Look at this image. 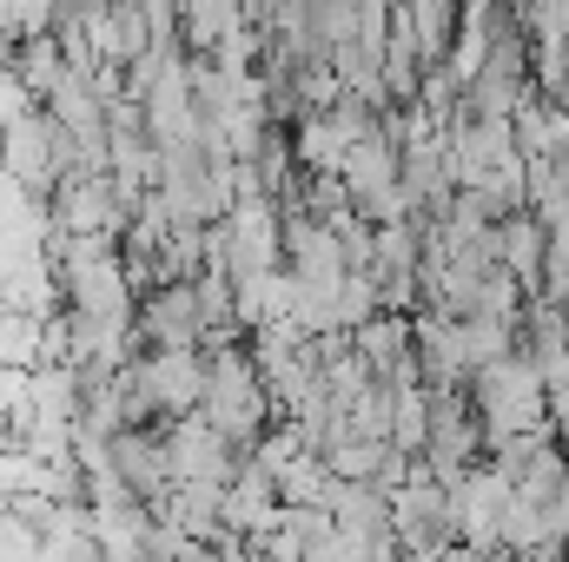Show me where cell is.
Segmentation results:
<instances>
[{"mask_svg":"<svg viewBox=\"0 0 569 562\" xmlns=\"http://www.w3.org/2000/svg\"><path fill=\"white\" fill-rule=\"evenodd\" d=\"M140 351H206V311L192 284H159L140 298Z\"/></svg>","mask_w":569,"mask_h":562,"instance_id":"cell-5","label":"cell"},{"mask_svg":"<svg viewBox=\"0 0 569 562\" xmlns=\"http://www.w3.org/2000/svg\"><path fill=\"white\" fill-rule=\"evenodd\" d=\"M325 463H331V476H338V483H378V476H385V463H391V443L345 436V443H338Z\"/></svg>","mask_w":569,"mask_h":562,"instance_id":"cell-8","label":"cell"},{"mask_svg":"<svg viewBox=\"0 0 569 562\" xmlns=\"http://www.w3.org/2000/svg\"><path fill=\"white\" fill-rule=\"evenodd\" d=\"M0 179L20 185V192L40 199V205H53V192H60L67 172H60V159H53V120H47L40 107L0 133Z\"/></svg>","mask_w":569,"mask_h":562,"instance_id":"cell-3","label":"cell"},{"mask_svg":"<svg viewBox=\"0 0 569 562\" xmlns=\"http://www.w3.org/2000/svg\"><path fill=\"white\" fill-rule=\"evenodd\" d=\"M405 27H411V40H418V60L430 67H450V53H457V33H463V20H457V7H443V0H430V7H405Z\"/></svg>","mask_w":569,"mask_h":562,"instance_id":"cell-7","label":"cell"},{"mask_svg":"<svg viewBox=\"0 0 569 562\" xmlns=\"http://www.w3.org/2000/svg\"><path fill=\"white\" fill-rule=\"evenodd\" d=\"M470 404L483 418V450L510 443V436H543L550 430V384H543L537 358H523V351H510L503 364L477 371L470 378Z\"/></svg>","mask_w":569,"mask_h":562,"instance_id":"cell-2","label":"cell"},{"mask_svg":"<svg viewBox=\"0 0 569 562\" xmlns=\"http://www.w3.org/2000/svg\"><path fill=\"white\" fill-rule=\"evenodd\" d=\"M199 418L212 423L239 456H252L259 436L279 423L272 398H266V378H259V364H252L246 344H232V351H206V404H199Z\"/></svg>","mask_w":569,"mask_h":562,"instance_id":"cell-1","label":"cell"},{"mask_svg":"<svg viewBox=\"0 0 569 562\" xmlns=\"http://www.w3.org/2000/svg\"><path fill=\"white\" fill-rule=\"evenodd\" d=\"M497 245H503V272L530 291V304L543 298V265H550V232L537 212H510L497 225Z\"/></svg>","mask_w":569,"mask_h":562,"instance_id":"cell-6","label":"cell"},{"mask_svg":"<svg viewBox=\"0 0 569 562\" xmlns=\"http://www.w3.org/2000/svg\"><path fill=\"white\" fill-rule=\"evenodd\" d=\"M107 463H113V476L133 490V503H146L152 516H159V510L172 503V490H179L172 450H166V423H152V430H120L113 450H107Z\"/></svg>","mask_w":569,"mask_h":562,"instance_id":"cell-4","label":"cell"}]
</instances>
